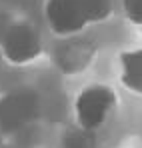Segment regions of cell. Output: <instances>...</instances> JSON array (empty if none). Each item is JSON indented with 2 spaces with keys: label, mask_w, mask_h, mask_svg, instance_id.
<instances>
[{
  "label": "cell",
  "mask_w": 142,
  "mask_h": 148,
  "mask_svg": "<svg viewBox=\"0 0 142 148\" xmlns=\"http://www.w3.org/2000/svg\"><path fill=\"white\" fill-rule=\"evenodd\" d=\"M116 106V94L106 86H90L76 98V120L82 130L92 132L106 122Z\"/></svg>",
  "instance_id": "6da1fadb"
},
{
  "label": "cell",
  "mask_w": 142,
  "mask_h": 148,
  "mask_svg": "<svg viewBox=\"0 0 142 148\" xmlns=\"http://www.w3.org/2000/svg\"><path fill=\"white\" fill-rule=\"evenodd\" d=\"M40 110V100L30 88L12 90L0 98V130L16 132L30 124Z\"/></svg>",
  "instance_id": "7a4b0ae2"
},
{
  "label": "cell",
  "mask_w": 142,
  "mask_h": 148,
  "mask_svg": "<svg viewBox=\"0 0 142 148\" xmlns=\"http://www.w3.org/2000/svg\"><path fill=\"white\" fill-rule=\"evenodd\" d=\"M2 52L12 64H28L42 52L40 34L28 22H14L8 26L2 38Z\"/></svg>",
  "instance_id": "3957f363"
},
{
  "label": "cell",
  "mask_w": 142,
  "mask_h": 148,
  "mask_svg": "<svg viewBox=\"0 0 142 148\" xmlns=\"http://www.w3.org/2000/svg\"><path fill=\"white\" fill-rule=\"evenodd\" d=\"M44 12L50 28L60 36H74L88 24L80 0H48Z\"/></svg>",
  "instance_id": "277c9868"
},
{
  "label": "cell",
  "mask_w": 142,
  "mask_h": 148,
  "mask_svg": "<svg viewBox=\"0 0 142 148\" xmlns=\"http://www.w3.org/2000/svg\"><path fill=\"white\" fill-rule=\"evenodd\" d=\"M94 44L86 38H72L56 50V64L64 72H78L86 68L94 56Z\"/></svg>",
  "instance_id": "5b68a950"
},
{
  "label": "cell",
  "mask_w": 142,
  "mask_h": 148,
  "mask_svg": "<svg viewBox=\"0 0 142 148\" xmlns=\"http://www.w3.org/2000/svg\"><path fill=\"white\" fill-rule=\"evenodd\" d=\"M120 68H122V84L142 94V50L124 52Z\"/></svg>",
  "instance_id": "8992f818"
},
{
  "label": "cell",
  "mask_w": 142,
  "mask_h": 148,
  "mask_svg": "<svg viewBox=\"0 0 142 148\" xmlns=\"http://www.w3.org/2000/svg\"><path fill=\"white\" fill-rule=\"evenodd\" d=\"M88 22H102L112 10V0H80Z\"/></svg>",
  "instance_id": "52a82bcc"
},
{
  "label": "cell",
  "mask_w": 142,
  "mask_h": 148,
  "mask_svg": "<svg viewBox=\"0 0 142 148\" xmlns=\"http://www.w3.org/2000/svg\"><path fill=\"white\" fill-rule=\"evenodd\" d=\"M124 14L130 22L142 26V0H122Z\"/></svg>",
  "instance_id": "ba28073f"
}]
</instances>
